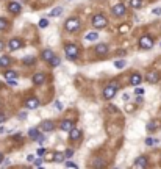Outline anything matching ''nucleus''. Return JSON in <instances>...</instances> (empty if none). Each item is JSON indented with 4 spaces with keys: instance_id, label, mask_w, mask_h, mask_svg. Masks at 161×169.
<instances>
[{
    "instance_id": "obj_1",
    "label": "nucleus",
    "mask_w": 161,
    "mask_h": 169,
    "mask_svg": "<svg viewBox=\"0 0 161 169\" xmlns=\"http://www.w3.org/2000/svg\"><path fill=\"white\" fill-rule=\"evenodd\" d=\"M117 89H119V85L117 83H109L107 88L103 89V99H107V100H109V99H113L114 95H116V93H117Z\"/></svg>"
},
{
    "instance_id": "obj_2",
    "label": "nucleus",
    "mask_w": 161,
    "mask_h": 169,
    "mask_svg": "<svg viewBox=\"0 0 161 169\" xmlns=\"http://www.w3.org/2000/svg\"><path fill=\"white\" fill-rule=\"evenodd\" d=\"M64 52H66V57L72 61H75L78 58V47L75 44H67L66 47H64Z\"/></svg>"
},
{
    "instance_id": "obj_3",
    "label": "nucleus",
    "mask_w": 161,
    "mask_h": 169,
    "mask_svg": "<svg viewBox=\"0 0 161 169\" xmlns=\"http://www.w3.org/2000/svg\"><path fill=\"white\" fill-rule=\"evenodd\" d=\"M107 24H108V19L103 14H95L93 17V25L95 27V28H105Z\"/></svg>"
},
{
    "instance_id": "obj_4",
    "label": "nucleus",
    "mask_w": 161,
    "mask_h": 169,
    "mask_svg": "<svg viewBox=\"0 0 161 169\" xmlns=\"http://www.w3.org/2000/svg\"><path fill=\"white\" fill-rule=\"evenodd\" d=\"M139 47L141 49H144V50H149L153 47V38H152L150 35H144V36H141V39H139Z\"/></svg>"
},
{
    "instance_id": "obj_5",
    "label": "nucleus",
    "mask_w": 161,
    "mask_h": 169,
    "mask_svg": "<svg viewBox=\"0 0 161 169\" xmlns=\"http://www.w3.org/2000/svg\"><path fill=\"white\" fill-rule=\"evenodd\" d=\"M64 28H66L67 31H77L78 28H80V21H78L77 17H71V19L66 21Z\"/></svg>"
},
{
    "instance_id": "obj_6",
    "label": "nucleus",
    "mask_w": 161,
    "mask_h": 169,
    "mask_svg": "<svg viewBox=\"0 0 161 169\" xmlns=\"http://www.w3.org/2000/svg\"><path fill=\"white\" fill-rule=\"evenodd\" d=\"M39 105H41V102L36 97H28V99L25 100V107L28 108V110H36Z\"/></svg>"
},
{
    "instance_id": "obj_7",
    "label": "nucleus",
    "mask_w": 161,
    "mask_h": 169,
    "mask_svg": "<svg viewBox=\"0 0 161 169\" xmlns=\"http://www.w3.org/2000/svg\"><path fill=\"white\" fill-rule=\"evenodd\" d=\"M20 47H22V41L19 38H13L10 42H8V49L13 50V52H14V50H19Z\"/></svg>"
},
{
    "instance_id": "obj_8",
    "label": "nucleus",
    "mask_w": 161,
    "mask_h": 169,
    "mask_svg": "<svg viewBox=\"0 0 161 169\" xmlns=\"http://www.w3.org/2000/svg\"><path fill=\"white\" fill-rule=\"evenodd\" d=\"M111 11H113V14L116 16V17H121V16L125 14V6H124L122 3H119V5H114L111 8Z\"/></svg>"
},
{
    "instance_id": "obj_9",
    "label": "nucleus",
    "mask_w": 161,
    "mask_h": 169,
    "mask_svg": "<svg viewBox=\"0 0 161 169\" xmlns=\"http://www.w3.org/2000/svg\"><path fill=\"white\" fill-rule=\"evenodd\" d=\"M145 80L149 81L150 85H153V83H156V81L160 80V74H158V72H155V71H152V72H147V75H145Z\"/></svg>"
},
{
    "instance_id": "obj_10",
    "label": "nucleus",
    "mask_w": 161,
    "mask_h": 169,
    "mask_svg": "<svg viewBox=\"0 0 161 169\" xmlns=\"http://www.w3.org/2000/svg\"><path fill=\"white\" fill-rule=\"evenodd\" d=\"M44 81H45V74H42V72H36V74L33 75V83L36 86L44 85Z\"/></svg>"
},
{
    "instance_id": "obj_11",
    "label": "nucleus",
    "mask_w": 161,
    "mask_h": 169,
    "mask_svg": "<svg viewBox=\"0 0 161 169\" xmlns=\"http://www.w3.org/2000/svg\"><path fill=\"white\" fill-rule=\"evenodd\" d=\"M94 50H95V53H97L99 57H102V55H107L108 53V45L107 44H97L94 47Z\"/></svg>"
},
{
    "instance_id": "obj_12",
    "label": "nucleus",
    "mask_w": 161,
    "mask_h": 169,
    "mask_svg": "<svg viewBox=\"0 0 161 169\" xmlns=\"http://www.w3.org/2000/svg\"><path fill=\"white\" fill-rule=\"evenodd\" d=\"M141 81H142L141 74H138V72L131 74V77H130V85H133V86H139V85H141Z\"/></svg>"
},
{
    "instance_id": "obj_13",
    "label": "nucleus",
    "mask_w": 161,
    "mask_h": 169,
    "mask_svg": "<svg viewBox=\"0 0 161 169\" xmlns=\"http://www.w3.org/2000/svg\"><path fill=\"white\" fill-rule=\"evenodd\" d=\"M41 130L42 132H52V130H55V124L52 121H44L42 124H41Z\"/></svg>"
},
{
    "instance_id": "obj_14",
    "label": "nucleus",
    "mask_w": 161,
    "mask_h": 169,
    "mask_svg": "<svg viewBox=\"0 0 161 169\" xmlns=\"http://www.w3.org/2000/svg\"><path fill=\"white\" fill-rule=\"evenodd\" d=\"M69 138H71V141H78L81 138V130H78V129H72L71 132H69Z\"/></svg>"
},
{
    "instance_id": "obj_15",
    "label": "nucleus",
    "mask_w": 161,
    "mask_h": 169,
    "mask_svg": "<svg viewBox=\"0 0 161 169\" xmlns=\"http://www.w3.org/2000/svg\"><path fill=\"white\" fill-rule=\"evenodd\" d=\"M59 127H61V130H64V132H71L72 129H73V122L72 121H61V124H59Z\"/></svg>"
},
{
    "instance_id": "obj_16",
    "label": "nucleus",
    "mask_w": 161,
    "mask_h": 169,
    "mask_svg": "<svg viewBox=\"0 0 161 169\" xmlns=\"http://www.w3.org/2000/svg\"><path fill=\"white\" fill-rule=\"evenodd\" d=\"M8 10H10L13 14H19V13H20V3H17V2H11L10 5H8Z\"/></svg>"
},
{
    "instance_id": "obj_17",
    "label": "nucleus",
    "mask_w": 161,
    "mask_h": 169,
    "mask_svg": "<svg viewBox=\"0 0 161 169\" xmlns=\"http://www.w3.org/2000/svg\"><path fill=\"white\" fill-rule=\"evenodd\" d=\"M145 166H147V158L145 157L136 158V161L133 163V168H145Z\"/></svg>"
},
{
    "instance_id": "obj_18",
    "label": "nucleus",
    "mask_w": 161,
    "mask_h": 169,
    "mask_svg": "<svg viewBox=\"0 0 161 169\" xmlns=\"http://www.w3.org/2000/svg\"><path fill=\"white\" fill-rule=\"evenodd\" d=\"M53 57H55V55H53V52L50 49H45V50H42V53H41V58L45 60V61H50Z\"/></svg>"
},
{
    "instance_id": "obj_19",
    "label": "nucleus",
    "mask_w": 161,
    "mask_h": 169,
    "mask_svg": "<svg viewBox=\"0 0 161 169\" xmlns=\"http://www.w3.org/2000/svg\"><path fill=\"white\" fill-rule=\"evenodd\" d=\"M11 63H13V60L8 57V55H3V57L0 58V67H8Z\"/></svg>"
},
{
    "instance_id": "obj_20",
    "label": "nucleus",
    "mask_w": 161,
    "mask_h": 169,
    "mask_svg": "<svg viewBox=\"0 0 161 169\" xmlns=\"http://www.w3.org/2000/svg\"><path fill=\"white\" fill-rule=\"evenodd\" d=\"M28 136H30V139H33V141H38V138H39V130L38 129H30L28 130Z\"/></svg>"
},
{
    "instance_id": "obj_21",
    "label": "nucleus",
    "mask_w": 161,
    "mask_h": 169,
    "mask_svg": "<svg viewBox=\"0 0 161 169\" xmlns=\"http://www.w3.org/2000/svg\"><path fill=\"white\" fill-rule=\"evenodd\" d=\"M156 129H160V122L158 121H152V122L147 124V130H149V132H153Z\"/></svg>"
},
{
    "instance_id": "obj_22",
    "label": "nucleus",
    "mask_w": 161,
    "mask_h": 169,
    "mask_svg": "<svg viewBox=\"0 0 161 169\" xmlns=\"http://www.w3.org/2000/svg\"><path fill=\"white\" fill-rule=\"evenodd\" d=\"M64 158H66V155H64V153H61V152L53 153V161H56V163H61V161H64Z\"/></svg>"
},
{
    "instance_id": "obj_23",
    "label": "nucleus",
    "mask_w": 161,
    "mask_h": 169,
    "mask_svg": "<svg viewBox=\"0 0 161 169\" xmlns=\"http://www.w3.org/2000/svg\"><path fill=\"white\" fill-rule=\"evenodd\" d=\"M22 60H24V64L25 66H33L35 63H36V60H35L33 57H24Z\"/></svg>"
},
{
    "instance_id": "obj_24",
    "label": "nucleus",
    "mask_w": 161,
    "mask_h": 169,
    "mask_svg": "<svg viewBox=\"0 0 161 169\" xmlns=\"http://www.w3.org/2000/svg\"><path fill=\"white\" fill-rule=\"evenodd\" d=\"M5 77H6V80H17V74L14 71H6Z\"/></svg>"
},
{
    "instance_id": "obj_25",
    "label": "nucleus",
    "mask_w": 161,
    "mask_h": 169,
    "mask_svg": "<svg viewBox=\"0 0 161 169\" xmlns=\"http://www.w3.org/2000/svg\"><path fill=\"white\" fill-rule=\"evenodd\" d=\"M61 14H63V8L61 6H58V8H55V10L50 11V16H52V17H58Z\"/></svg>"
},
{
    "instance_id": "obj_26",
    "label": "nucleus",
    "mask_w": 161,
    "mask_h": 169,
    "mask_svg": "<svg viewBox=\"0 0 161 169\" xmlns=\"http://www.w3.org/2000/svg\"><path fill=\"white\" fill-rule=\"evenodd\" d=\"M99 38V33H95V31H89L88 35H86V39L88 41H95Z\"/></svg>"
},
{
    "instance_id": "obj_27",
    "label": "nucleus",
    "mask_w": 161,
    "mask_h": 169,
    "mask_svg": "<svg viewBox=\"0 0 161 169\" xmlns=\"http://www.w3.org/2000/svg\"><path fill=\"white\" fill-rule=\"evenodd\" d=\"M130 6L131 8H141L142 2H141V0H130Z\"/></svg>"
},
{
    "instance_id": "obj_28",
    "label": "nucleus",
    "mask_w": 161,
    "mask_h": 169,
    "mask_svg": "<svg viewBox=\"0 0 161 169\" xmlns=\"http://www.w3.org/2000/svg\"><path fill=\"white\" fill-rule=\"evenodd\" d=\"M125 60H117V61H114V66L117 67V69H122V67H125Z\"/></svg>"
},
{
    "instance_id": "obj_29",
    "label": "nucleus",
    "mask_w": 161,
    "mask_h": 169,
    "mask_svg": "<svg viewBox=\"0 0 161 169\" xmlns=\"http://www.w3.org/2000/svg\"><path fill=\"white\" fill-rule=\"evenodd\" d=\"M6 28H8V21L0 17V30H6Z\"/></svg>"
},
{
    "instance_id": "obj_30",
    "label": "nucleus",
    "mask_w": 161,
    "mask_h": 169,
    "mask_svg": "<svg viewBox=\"0 0 161 169\" xmlns=\"http://www.w3.org/2000/svg\"><path fill=\"white\" fill-rule=\"evenodd\" d=\"M49 63H50V66H53V67H56V66L59 64V58H56V57H53V58H52V60H50Z\"/></svg>"
},
{
    "instance_id": "obj_31",
    "label": "nucleus",
    "mask_w": 161,
    "mask_h": 169,
    "mask_svg": "<svg viewBox=\"0 0 161 169\" xmlns=\"http://www.w3.org/2000/svg\"><path fill=\"white\" fill-rule=\"evenodd\" d=\"M102 166H105V163H103V160H100V158H97L94 161V168H102Z\"/></svg>"
},
{
    "instance_id": "obj_32",
    "label": "nucleus",
    "mask_w": 161,
    "mask_h": 169,
    "mask_svg": "<svg viewBox=\"0 0 161 169\" xmlns=\"http://www.w3.org/2000/svg\"><path fill=\"white\" fill-rule=\"evenodd\" d=\"M38 25L41 27V28H45V27H47V25H49V21H47V19H41Z\"/></svg>"
},
{
    "instance_id": "obj_33",
    "label": "nucleus",
    "mask_w": 161,
    "mask_h": 169,
    "mask_svg": "<svg viewBox=\"0 0 161 169\" xmlns=\"http://www.w3.org/2000/svg\"><path fill=\"white\" fill-rule=\"evenodd\" d=\"M145 144H147V146H153V144H158V139H152V138H147V139H145Z\"/></svg>"
},
{
    "instance_id": "obj_34",
    "label": "nucleus",
    "mask_w": 161,
    "mask_h": 169,
    "mask_svg": "<svg viewBox=\"0 0 161 169\" xmlns=\"http://www.w3.org/2000/svg\"><path fill=\"white\" fill-rule=\"evenodd\" d=\"M135 93H136L138 95H142V94H144V89L139 88V86H135Z\"/></svg>"
},
{
    "instance_id": "obj_35",
    "label": "nucleus",
    "mask_w": 161,
    "mask_h": 169,
    "mask_svg": "<svg viewBox=\"0 0 161 169\" xmlns=\"http://www.w3.org/2000/svg\"><path fill=\"white\" fill-rule=\"evenodd\" d=\"M135 105H127V107H125V110H127V113H133V111H135Z\"/></svg>"
},
{
    "instance_id": "obj_36",
    "label": "nucleus",
    "mask_w": 161,
    "mask_h": 169,
    "mask_svg": "<svg viewBox=\"0 0 161 169\" xmlns=\"http://www.w3.org/2000/svg\"><path fill=\"white\" fill-rule=\"evenodd\" d=\"M55 108H56L58 111H61V110H63V105L59 103V100H55Z\"/></svg>"
},
{
    "instance_id": "obj_37",
    "label": "nucleus",
    "mask_w": 161,
    "mask_h": 169,
    "mask_svg": "<svg viewBox=\"0 0 161 169\" xmlns=\"http://www.w3.org/2000/svg\"><path fill=\"white\" fill-rule=\"evenodd\" d=\"M36 153H38L39 157H44V155H45V149H44V147H39V149H38V152H36Z\"/></svg>"
},
{
    "instance_id": "obj_38",
    "label": "nucleus",
    "mask_w": 161,
    "mask_h": 169,
    "mask_svg": "<svg viewBox=\"0 0 161 169\" xmlns=\"http://www.w3.org/2000/svg\"><path fill=\"white\" fill-rule=\"evenodd\" d=\"M64 155H66V158H71L72 155H73V150L69 149V150H66V153H64Z\"/></svg>"
},
{
    "instance_id": "obj_39",
    "label": "nucleus",
    "mask_w": 161,
    "mask_h": 169,
    "mask_svg": "<svg viewBox=\"0 0 161 169\" xmlns=\"http://www.w3.org/2000/svg\"><path fill=\"white\" fill-rule=\"evenodd\" d=\"M66 166L67 168H77V164L73 163V161H66Z\"/></svg>"
},
{
    "instance_id": "obj_40",
    "label": "nucleus",
    "mask_w": 161,
    "mask_h": 169,
    "mask_svg": "<svg viewBox=\"0 0 161 169\" xmlns=\"http://www.w3.org/2000/svg\"><path fill=\"white\" fill-rule=\"evenodd\" d=\"M152 13H153V14H156V16H160V14H161V8H155V10L152 11Z\"/></svg>"
},
{
    "instance_id": "obj_41",
    "label": "nucleus",
    "mask_w": 161,
    "mask_h": 169,
    "mask_svg": "<svg viewBox=\"0 0 161 169\" xmlns=\"http://www.w3.org/2000/svg\"><path fill=\"white\" fill-rule=\"evenodd\" d=\"M6 121V116L3 115V113H0V124H2V122H5Z\"/></svg>"
},
{
    "instance_id": "obj_42",
    "label": "nucleus",
    "mask_w": 161,
    "mask_h": 169,
    "mask_svg": "<svg viewBox=\"0 0 161 169\" xmlns=\"http://www.w3.org/2000/svg\"><path fill=\"white\" fill-rule=\"evenodd\" d=\"M8 85H10V86H16L17 85V80H8Z\"/></svg>"
},
{
    "instance_id": "obj_43",
    "label": "nucleus",
    "mask_w": 161,
    "mask_h": 169,
    "mask_svg": "<svg viewBox=\"0 0 161 169\" xmlns=\"http://www.w3.org/2000/svg\"><path fill=\"white\" fill-rule=\"evenodd\" d=\"M41 164H42V160H36V161H35V166L36 168H39Z\"/></svg>"
},
{
    "instance_id": "obj_44",
    "label": "nucleus",
    "mask_w": 161,
    "mask_h": 169,
    "mask_svg": "<svg viewBox=\"0 0 161 169\" xmlns=\"http://www.w3.org/2000/svg\"><path fill=\"white\" fill-rule=\"evenodd\" d=\"M125 30H128V25H122L121 28H119V31H125Z\"/></svg>"
},
{
    "instance_id": "obj_45",
    "label": "nucleus",
    "mask_w": 161,
    "mask_h": 169,
    "mask_svg": "<svg viewBox=\"0 0 161 169\" xmlns=\"http://www.w3.org/2000/svg\"><path fill=\"white\" fill-rule=\"evenodd\" d=\"M122 99H124V100H128V99H130V95H128V94L125 93V94H124V95H122Z\"/></svg>"
},
{
    "instance_id": "obj_46",
    "label": "nucleus",
    "mask_w": 161,
    "mask_h": 169,
    "mask_svg": "<svg viewBox=\"0 0 161 169\" xmlns=\"http://www.w3.org/2000/svg\"><path fill=\"white\" fill-rule=\"evenodd\" d=\"M3 47H5V44H3V41H0V52L3 50Z\"/></svg>"
},
{
    "instance_id": "obj_47",
    "label": "nucleus",
    "mask_w": 161,
    "mask_h": 169,
    "mask_svg": "<svg viewBox=\"0 0 161 169\" xmlns=\"http://www.w3.org/2000/svg\"><path fill=\"white\" fill-rule=\"evenodd\" d=\"M5 132H6V130H5V127H0V133H5Z\"/></svg>"
},
{
    "instance_id": "obj_48",
    "label": "nucleus",
    "mask_w": 161,
    "mask_h": 169,
    "mask_svg": "<svg viewBox=\"0 0 161 169\" xmlns=\"http://www.w3.org/2000/svg\"><path fill=\"white\" fill-rule=\"evenodd\" d=\"M2 160H3V157H2V153H0V164H2Z\"/></svg>"
}]
</instances>
